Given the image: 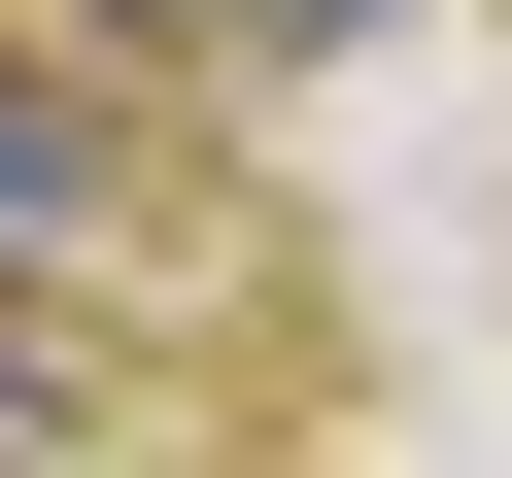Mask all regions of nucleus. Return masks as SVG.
I'll return each mask as SVG.
<instances>
[{
  "label": "nucleus",
  "instance_id": "obj_4",
  "mask_svg": "<svg viewBox=\"0 0 512 478\" xmlns=\"http://www.w3.org/2000/svg\"><path fill=\"white\" fill-rule=\"evenodd\" d=\"M35 35H103V69H137V35H205V69H239V0H35Z\"/></svg>",
  "mask_w": 512,
  "mask_h": 478
},
{
  "label": "nucleus",
  "instance_id": "obj_3",
  "mask_svg": "<svg viewBox=\"0 0 512 478\" xmlns=\"http://www.w3.org/2000/svg\"><path fill=\"white\" fill-rule=\"evenodd\" d=\"M342 35H410V0H239V69H342Z\"/></svg>",
  "mask_w": 512,
  "mask_h": 478
},
{
  "label": "nucleus",
  "instance_id": "obj_1",
  "mask_svg": "<svg viewBox=\"0 0 512 478\" xmlns=\"http://www.w3.org/2000/svg\"><path fill=\"white\" fill-rule=\"evenodd\" d=\"M137 239H171V171H137L103 35H35V0H0V308H103Z\"/></svg>",
  "mask_w": 512,
  "mask_h": 478
},
{
  "label": "nucleus",
  "instance_id": "obj_2",
  "mask_svg": "<svg viewBox=\"0 0 512 478\" xmlns=\"http://www.w3.org/2000/svg\"><path fill=\"white\" fill-rule=\"evenodd\" d=\"M0 478H137V376H103L69 308H0Z\"/></svg>",
  "mask_w": 512,
  "mask_h": 478
}]
</instances>
